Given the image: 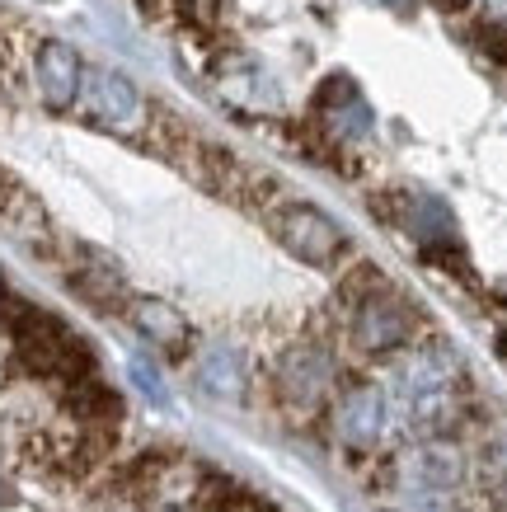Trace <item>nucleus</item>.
<instances>
[{
  "instance_id": "f257e3e1",
  "label": "nucleus",
  "mask_w": 507,
  "mask_h": 512,
  "mask_svg": "<svg viewBox=\"0 0 507 512\" xmlns=\"http://www.w3.org/2000/svg\"><path fill=\"white\" fill-rule=\"evenodd\" d=\"M0 512L273 508L226 470L193 461L188 451L132 442L127 404L99 367L76 376H43L19 357L10 339V386L0 414Z\"/></svg>"
},
{
  "instance_id": "f03ea898",
  "label": "nucleus",
  "mask_w": 507,
  "mask_h": 512,
  "mask_svg": "<svg viewBox=\"0 0 507 512\" xmlns=\"http://www.w3.org/2000/svg\"><path fill=\"white\" fill-rule=\"evenodd\" d=\"M277 240L292 249L296 259H306L315 268H329L338 259V249H343L338 221H329L324 212L306 207V202H292V207L277 212Z\"/></svg>"
},
{
  "instance_id": "7ed1b4c3",
  "label": "nucleus",
  "mask_w": 507,
  "mask_h": 512,
  "mask_svg": "<svg viewBox=\"0 0 507 512\" xmlns=\"http://www.w3.org/2000/svg\"><path fill=\"white\" fill-rule=\"evenodd\" d=\"M33 76H38V90H43L47 109L62 113V109H71V104H76L80 85H85V66H80V57L66 43H47L43 52H38Z\"/></svg>"
},
{
  "instance_id": "20e7f679",
  "label": "nucleus",
  "mask_w": 507,
  "mask_h": 512,
  "mask_svg": "<svg viewBox=\"0 0 507 512\" xmlns=\"http://www.w3.org/2000/svg\"><path fill=\"white\" fill-rule=\"evenodd\" d=\"M409 329L414 320L404 315V306L395 301V292L385 296H371L357 306V343L367 348V353H385V348H400L409 339Z\"/></svg>"
},
{
  "instance_id": "39448f33",
  "label": "nucleus",
  "mask_w": 507,
  "mask_h": 512,
  "mask_svg": "<svg viewBox=\"0 0 507 512\" xmlns=\"http://www.w3.org/2000/svg\"><path fill=\"white\" fill-rule=\"evenodd\" d=\"M90 113L108 127H132L141 118V99L123 76L99 71V76H90Z\"/></svg>"
},
{
  "instance_id": "423d86ee",
  "label": "nucleus",
  "mask_w": 507,
  "mask_h": 512,
  "mask_svg": "<svg viewBox=\"0 0 507 512\" xmlns=\"http://www.w3.org/2000/svg\"><path fill=\"white\" fill-rule=\"evenodd\" d=\"M132 325H137L146 339L160 343V348H169V353H179L188 343L184 315L174 311V306H165V301H132Z\"/></svg>"
},
{
  "instance_id": "0eeeda50",
  "label": "nucleus",
  "mask_w": 507,
  "mask_h": 512,
  "mask_svg": "<svg viewBox=\"0 0 507 512\" xmlns=\"http://www.w3.org/2000/svg\"><path fill=\"white\" fill-rule=\"evenodd\" d=\"M334 423L348 442H371L376 428H381V395H376V390H353V395H343L334 409Z\"/></svg>"
},
{
  "instance_id": "6e6552de",
  "label": "nucleus",
  "mask_w": 507,
  "mask_h": 512,
  "mask_svg": "<svg viewBox=\"0 0 507 512\" xmlns=\"http://www.w3.org/2000/svg\"><path fill=\"white\" fill-rule=\"evenodd\" d=\"M282 381H287L292 395H306L310 400V395H320L329 386V362L320 353H292L282 362Z\"/></svg>"
},
{
  "instance_id": "1a4fd4ad",
  "label": "nucleus",
  "mask_w": 507,
  "mask_h": 512,
  "mask_svg": "<svg viewBox=\"0 0 507 512\" xmlns=\"http://www.w3.org/2000/svg\"><path fill=\"white\" fill-rule=\"evenodd\" d=\"M475 47L507 71V29L503 24H475Z\"/></svg>"
},
{
  "instance_id": "9d476101",
  "label": "nucleus",
  "mask_w": 507,
  "mask_h": 512,
  "mask_svg": "<svg viewBox=\"0 0 507 512\" xmlns=\"http://www.w3.org/2000/svg\"><path fill=\"white\" fill-rule=\"evenodd\" d=\"M409 512H451L442 503V498H418V508H409Z\"/></svg>"
},
{
  "instance_id": "9b49d317",
  "label": "nucleus",
  "mask_w": 507,
  "mask_h": 512,
  "mask_svg": "<svg viewBox=\"0 0 507 512\" xmlns=\"http://www.w3.org/2000/svg\"><path fill=\"white\" fill-rule=\"evenodd\" d=\"M10 198V179H5V170H0V202Z\"/></svg>"
},
{
  "instance_id": "f8f14e48",
  "label": "nucleus",
  "mask_w": 507,
  "mask_h": 512,
  "mask_svg": "<svg viewBox=\"0 0 507 512\" xmlns=\"http://www.w3.org/2000/svg\"><path fill=\"white\" fill-rule=\"evenodd\" d=\"M5 292H10V287H5V278H0V301H5Z\"/></svg>"
}]
</instances>
